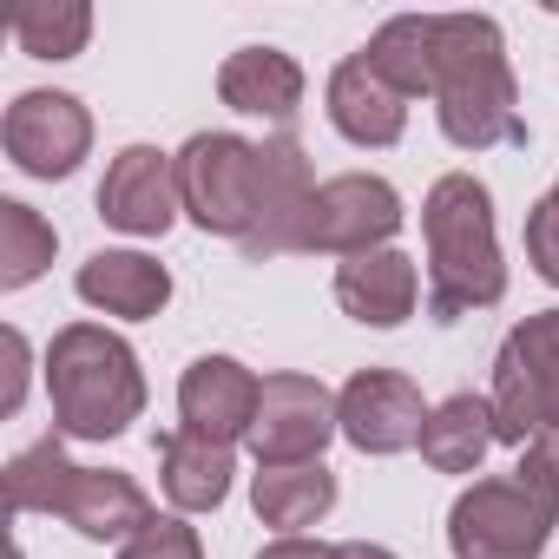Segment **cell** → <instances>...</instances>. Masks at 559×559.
Returning a JSON list of instances; mask_svg holds the SVG:
<instances>
[{"label":"cell","instance_id":"cell-19","mask_svg":"<svg viewBox=\"0 0 559 559\" xmlns=\"http://www.w3.org/2000/svg\"><path fill=\"white\" fill-rule=\"evenodd\" d=\"M230 474H237L230 448L198 441V435H185V428L158 435V487H165V500H171L178 513H211V507H224Z\"/></svg>","mask_w":559,"mask_h":559},{"label":"cell","instance_id":"cell-27","mask_svg":"<svg viewBox=\"0 0 559 559\" xmlns=\"http://www.w3.org/2000/svg\"><path fill=\"white\" fill-rule=\"evenodd\" d=\"M526 263L559 290V198H539L526 211Z\"/></svg>","mask_w":559,"mask_h":559},{"label":"cell","instance_id":"cell-29","mask_svg":"<svg viewBox=\"0 0 559 559\" xmlns=\"http://www.w3.org/2000/svg\"><path fill=\"white\" fill-rule=\"evenodd\" d=\"M0 343H8V389H0V408H21V395H27V336L21 330H8V336H0Z\"/></svg>","mask_w":559,"mask_h":559},{"label":"cell","instance_id":"cell-20","mask_svg":"<svg viewBox=\"0 0 559 559\" xmlns=\"http://www.w3.org/2000/svg\"><path fill=\"white\" fill-rule=\"evenodd\" d=\"M250 507L263 526H276L284 539H297L304 526H317L336 507V474L323 461H297V467H257L250 480Z\"/></svg>","mask_w":559,"mask_h":559},{"label":"cell","instance_id":"cell-11","mask_svg":"<svg viewBox=\"0 0 559 559\" xmlns=\"http://www.w3.org/2000/svg\"><path fill=\"white\" fill-rule=\"evenodd\" d=\"M178 158L158 145H126L99 178V217L126 237H165L178 224Z\"/></svg>","mask_w":559,"mask_h":559},{"label":"cell","instance_id":"cell-4","mask_svg":"<svg viewBox=\"0 0 559 559\" xmlns=\"http://www.w3.org/2000/svg\"><path fill=\"white\" fill-rule=\"evenodd\" d=\"M559 526V507L533 493L520 474L507 480H474L448 507V546L454 559H539Z\"/></svg>","mask_w":559,"mask_h":559},{"label":"cell","instance_id":"cell-15","mask_svg":"<svg viewBox=\"0 0 559 559\" xmlns=\"http://www.w3.org/2000/svg\"><path fill=\"white\" fill-rule=\"evenodd\" d=\"M421 297V270L402 250H362L336 263V304L369 330H402Z\"/></svg>","mask_w":559,"mask_h":559},{"label":"cell","instance_id":"cell-23","mask_svg":"<svg viewBox=\"0 0 559 559\" xmlns=\"http://www.w3.org/2000/svg\"><path fill=\"white\" fill-rule=\"evenodd\" d=\"M53 250H60V237H53V224L34 204L0 198V290H27L34 276L53 263Z\"/></svg>","mask_w":559,"mask_h":559},{"label":"cell","instance_id":"cell-33","mask_svg":"<svg viewBox=\"0 0 559 559\" xmlns=\"http://www.w3.org/2000/svg\"><path fill=\"white\" fill-rule=\"evenodd\" d=\"M552 198H559V185H552Z\"/></svg>","mask_w":559,"mask_h":559},{"label":"cell","instance_id":"cell-10","mask_svg":"<svg viewBox=\"0 0 559 559\" xmlns=\"http://www.w3.org/2000/svg\"><path fill=\"white\" fill-rule=\"evenodd\" d=\"M336 421L356 454H402V448H421L428 402L402 369H356L336 395Z\"/></svg>","mask_w":559,"mask_h":559},{"label":"cell","instance_id":"cell-17","mask_svg":"<svg viewBox=\"0 0 559 559\" xmlns=\"http://www.w3.org/2000/svg\"><path fill=\"white\" fill-rule=\"evenodd\" d=\"M217 99H224L230 112L290 126L297 106H304V67H297L284 47H237V53L217 67Z\"/></svg>","mask_w":559,"mask_h":559},{"label":"cell","instance_id":"cell-18","mask_svg":"<svg viewBox=\"0 0 559 559\" xmlns=\"http://www.w3.org/2000/svg\"><path fill=\"white\" fill-rule=\"evenodd\" d=\"M330 126L349 139V145H395L408 132V99L362 60L349 53L336 73H330Z\"/></svg>","mask_w":559,"mask_h":559},{"label":"cell","instance_id":"cell-25","mask_svg":"<svg viewBox=\"0 0 559 559\" xmlns=\"http://www.w3.org/2000/svg\"><path fill=\"white\" fill-rule=\"evenodd\" d=\"M67 448H60V435H47V441H34L27 454H14L8 461V513L21 520V513H53V493H60V480H67Z\"/></svg>","mask_w":559,"mask_h":559},{"label":"cell","instance_id":"cell-31","mask_svg":"<svg viewBox=\"0 0 559 559\" xmlns=\"http://www.w3.org/2000/svg\"><path fill=\"white\" fill-rule=\"evenodd\" d=\"M336 559H395L389 546H376V539H343L336 546Z\"/></svg>","mask_w":559,"mask_h":559},{"label":"cell","instance_id":"cell-16","mask_svg":"<svg viewBox=\"0 0 559 559\" xmlns=\"http://www.w3.org/2000/svg\"><path fill=\"white\" fill-rule=\"evenodd\" d=\"M80 304L106 310V317H126V323H145L171 304V270L145 250H93L73 276Z\"/></svg>","mask_w":559,"mask_h":559},{"label":"cell","instance_id":"cell-26","mask_svg":"<svg viewBox=\"0 0 559 559\" xmlns=\"http://www.w3.org/2000/svg\"><path fill=\"white\" fill-rule=\"evenodd\" d=\"M119 559H204V539H198V526H185L178 513H158L139 539L119 546Z\"/></svg>","mask_w":559,"mask_h":559},{"label":"cell","instance_id":"cell-12","mask_svg":"<svg viewBox=\"0 0 559 559\" xmlns=\"http://www.w3.org/2000/svg\"><path fill=\"white\" fill-rule=\"evenodd\" d=\"M317 198V178H310V152L276 132L257 145V230L243 237V257H284L297 250V230H304V211Z\"/></svg>","mask_w":559,"mask_h":559},{"label":"cell","instance_id":"cell-21","mask_svg":"<svg viewBox=\"0 0 559 559\" xmlns=\"http://www.w3.org/2000/svg\"><path fill=\"white\" fill-rule=\"evenodd\" d=\"M493 402L487 395H448L441 408H428V428H421V461L435 474H474L493 448Z\"/></svg>","mask_w":559,"mask_h":559},{"label":"cell","instance_id":"cell-5","mask_svg":"<svg viewBox=\"0 0 559 559\" xmlns=\"http://www.w3.org/2000/svg\"><path fill=\"white\" fill-rule=\"evenodd\" d=\"M171 158H178V198L191 224L243 243L257 230V145L237 132H191Z\"/></svg>","mask_w":559,"mask_h":559},{"label":"cell","instance_id":"cell-13","mask_svg":"<svg viewBox=\"0 0 559 559\" xmlns=\"http://www.w3.org/2000/svg\"><path fill=\"white\" fill-rule=\"evenodd\" d=\"M257 376L237 362V356H198L178 382V415H185V435L198 441H217V448H237L250 441V421H257Z\"/></svg>","mask_w":559,"mask_h":559},{"label":"cell","instance_id":"cell-9","mask_svg":"<svg viewBox=\"0 0 559 559\" xmlns=\"http://www.w3.org/2000/svg\"><path fill=\"white\" fill-rule=\"evenodd\" d=\"M0 145L27 178H73L93 152V112L73 93H21L0 119Z\"/></svg>","mask_w":559,"mask_h":559},{"label":"cell","instance_id":"cell-14","mask_svg":"<svg viewBox=\"0 0 559 559\" xmlns=\"http://www.w3.org/2000/svg\"><path fill=\"white\" fill-rule=\"evenodd\" d=\"M53 513L86 539H139L158 520L152 493L119 467H67V480L53 493Z\"/></svg>","mask_w":559,"mask_h":559},{"label":"cell","instance_id":"cell-6","mask_svg":"<svg viewBox=\"0 0 559 559\" xmlns=\"http://www.w3.org/2000/svg\"><path fill=\"white\" fill-rule=\"evenodd\" d=\"M559 395V310H539L526 323L507 330L500 356H493V435L526 448L546 428V408Z\"/></svg>","mask_w":559,"mask_h":559},{"label":"cell","instance_id":"cell-7","mask_svg":"<svg viewBox=\"0 0 559 559\" xmlns=\"http://www.w3.org/2000/svg\"><path fill=\"white\" fill-rule=\"evenodd\" d=\"M343 435L336 421V395L317 376H263L257 389V421H250V454L257 467H297V461H323V448Z\"/></svg>","mask_w":559,"mask_h":559},{"label":"cell","instance_id":"cell-1","mask_svg":"<svg viewBox=\"0 0 559 559\" xmlns=\"http://www.w3.org/2000/svg\"><path fill=\"white\" fill-rule=\"evenodd\" d=\"M435 106H441V132L461 152L526 145L507 40L487 14H435Z\"/></svg>","mask_w":559,"mask_h":559},{"label":"cell","instance_id":"cell-28","mask_svg":"<svg viewBox=\"0 0 559 559\" xmlns=\"http://www.w3.org/2000/svg\"><path fill=\"white\" fill-rule=\"evenodd\" d=\"M533 493H546L559 507V428H539L526 448H520V467H513Z\"/></svg>","mask_w":559,"mask_h":559},{"label":"cell","instance_id":"cell-3","mask_svg":"<svg viewBox=\"0 0 559 559\" xmlns=\"http://www.w3.org/2000/svg\"><path fill=\"white\" fill-rule=\"evenodd\" d=\"M53 428L73 441H112L145 415V376L126 336L106 323H67L47 349Z\"/></svg>","mask_w":559,"mask_h":559},{"label":"cell","instance_id":"cell-8","mask_svg":"<svg viewBox=\"0 0 559 559\" xmlns=\"http://www.w3.org/2000/svg\"><path fill=\"white\" fill-rule=\"evenodd\" d=\"M402 230V198L389 178L376 171H343L330 185H317L297 250H323V257H362V250H389V237Z\"/></svg>","mask_w":559,"mask_h":559},{"label":"cell","instance_id":"cell-30","mask_svg":"<svg viewBox=\"0 0 559 559\" xmlns=\"http://www.w3.org/2000/svg\"><path fill=\"white\" fill-rule=\"evenodd\" d=\"M257 559H336V546H323V539H304V533H297V539H270Z\"/></svg>","mask_w":559,"mask_h":559},{"label":"cell","instance_id":"cell-22","mask_svg":"<svg viewBox=\"0 0 559 559\" xmlns=\"http://www.w3.org/2000/svg\"><path fill=\"white\" fill-rule=\"evenodd\" d=\"M362 60H369L402 99H415V93L435 99V14H395V21H382L376 40L362 47Z\"/></svg>","mask_w":559,"mask_h":559},{"label":"cell","instance_id":"cell-2","mask_svg":"<svg viewBox=\"0 0 559 559\" xmlns=\"http://www.w3.org/2000/svg\"><path fill=\"white\" fill-rule=\"evenodd\" d=\"M421 237H428V304L441 323L487 310L507 297V263L493 237V198L474 171L435 178L421 204Z\"/></svg>","mask_w":559,"mask_h":559},{"label":"cell","instance_id":"cell-32","mask_svg":"<svg viewBox=\"0 0 559 559\" xmlns=\"http://www.w3.org/2000/svg\"><path fill=\"white\" fill-rule=\"evenodd\" d=\"M546 428H559V395H552V408H546Z\"/></svg>","mask_w":559,"mask_h":559},{"label":"cell","instance_id":"cell-24","mask_svg":"<svg viewBox=\"0 0 559 559\" xmlns=\"http://www.w3.org/2000/svg\"><path fill=\"white\" fill-rule=\"evenodd\" d=\"M14 40L34 60H73L93 40V8L86 0H27L14 14Z\"/></svg>","mask_w":559,"mask_h":559}]
</instances>
